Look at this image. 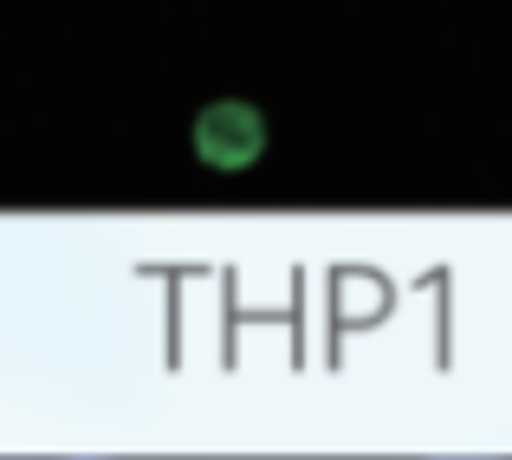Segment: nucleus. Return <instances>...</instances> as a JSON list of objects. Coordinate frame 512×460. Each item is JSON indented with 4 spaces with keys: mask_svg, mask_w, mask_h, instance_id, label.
Returning <instances> with one entry per match:
<instances>
[{
    "mask_svg": "<svg viewBox=\"0 0 512 460\" xmlns=\"http://www.w3.org/2000/svg\"><path fill=\"white\" fill-rule=\"evenodd\" d=\"M260 143H266L260 111H247V104H234V98L208 104V111L195 117V150H201V162H214V169H240V162H253Z\"/></svg>",
    "mask_w": 512,
    "mask_h": 460,
    "instance_id": "nucleus-1",
    "label": "nucleus"
}]
</instances>
